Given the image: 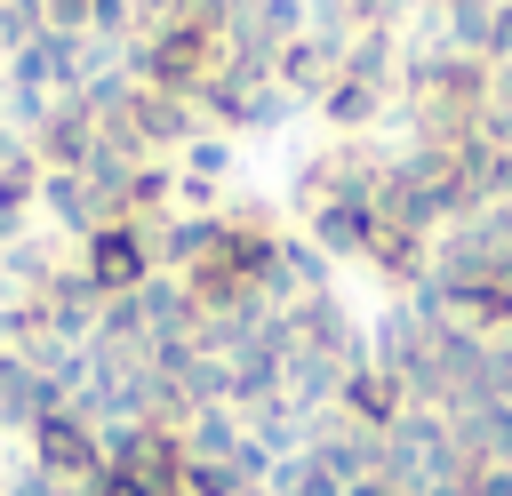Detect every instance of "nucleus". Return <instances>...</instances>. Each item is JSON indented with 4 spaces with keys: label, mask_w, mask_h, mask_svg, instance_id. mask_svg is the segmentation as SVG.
Listing matches in <instances>:
<instances>
[{
    "label": "nucleus",
    "mask_w": 512,
    "mask_h": 496,
    "mask_svg": "<svg viewBox=\"0 0 512 496\" xmlns=\"http://www.w3.org/2000/svg\"><path fill=\"white\" fill-rule=\"evenodd\" d=\"M80 272H88L96 296H136V288L160 272L152 224H104V232H88V240H80Z\"/></svg>",
    "instance_id": "1"
}]
</instances>
